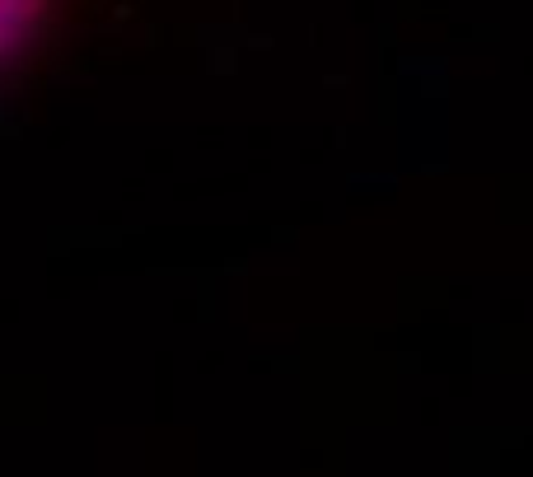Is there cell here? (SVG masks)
<instances>
[{
    "label": "cell",
    "mask_w": 533,
    "mask_h": 477,
    "mask_svg": "<svg viewBox=\"0 0 533 477\" xmlns=\"http://www.w3.org/2000/svg\"><path fill=\"white\" fill-rule=\"evenodd\" d=\"M43 0H0V61H10L38 24Z\"/></svg>",
    "instance_id": "cell-1"
}]
</instances>
